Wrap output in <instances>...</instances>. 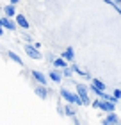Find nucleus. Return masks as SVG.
<instances>
[{"label": "nucleus", "mask_w": 121, "mask_h": 125, "mask_svg": "<svg viewBox=\"0 0 121 125\" xmlns=\"http://www.w3.org/2000/svg\"><path fill=\"white\" fill-rule=\"evenodd\" d=\"M61 95H62V98H64L68 104H75V105H84V100L80 98L78 95H75V93H71L70 89H66V88H62L61 89Z\"/></svg>", "instance_id": "f257e3e1"}, {"label": "nucleus", "mask_w": 121, "mask_h": 125, "mask_svg": "<svg viewBox=\"0 0 121 125\" xmlns=\"http://www.w3.org/2000/svg\"><path fill=\"white\" fill-rule=\"evenodd\" d=\"M91 105L96 107V109L105 111V113H114V104L112 102H107V100H94Z\"/></svg>", "instance_id": "f03ea898"}, {"label": "nucleus", "mask_w": 121, "mask_h": 125, "mask_svg": "<svg viewBox=\"0 0 121 125\" xmlns=\"http://www.w3.org/2000/svg\"><path fill=\"white\" fill-rule=\"evenodd\" d=\"M77 95L84 100V105H89L91 104L89 98H87V88H85L84 84H80V82H77Z\"/></svg>", "instance_id": "7ed1b4c3"}, {"label": "nucleus", "mask_w": 121, "mask_h": 125, "mask_svg": "<svg viewBox=\"0 0 121 125\" xmlns=\"http://www.w3.org/2000/svg\"><path fill=\"white\" fill-rule=\"evenodd\" d=\"M25 52H27L28 57H32V59H41V52H39V48H36L34 45L25 43Z\"/></svg>", "instance_id": "20e7f679"}, {"label": "nucleus", "mask_w": 121, "mask_h": 125, "mask_svg": "<svg viewBox=\"0 0 121 125\" xmlns=\"http://www.w3.org/2000/svg\"><path fill=\"white\" fill-rule=\"evenodd\" d=\"M2 27H5V29H9V31H14L16 29V21H13L11 18H7V16H4L2 18Z\"/></svg>", "instance_id": "39448f33"}, {"label": "nucleus", "mask_w": 121, "mask_h": 125, "mask_svg": "<svg viewBox=\"0 0 121 125\" xmlns=\"http://www.w3.org/2000/svg\"><path fill=\"white\" fill-rule=\"evenodd\" d=\"M118 123H119V120L114 113H109V116L103 120V125H118Z\"/></svg>", "instance_id": "423d86ee"}, {"label": "nucleus", "mask_w": 121, "mask_h": 125, "mask_svg": "<svg viewBox=\"0 0 121 125\" xmlns=\"http://www.w3.org/2000/svg\"><path fill=\"white\" fill-rule=\"evenodd\" d=\"M16 25L23 27V29H28V20L25 18V14H16Z\"/></svg>", "instance_id": "0eeeda50"}, {"label": "nucleus", "mask_w": 121, "mask_h": 125, "mask_svg": "<svg viewBox=\"0 0 121 125\" xmlns=\"http://www.w3.org/2000/svg\"><path fill=\"white\" fill-rule=\"evenodd\" d=\"M32 77L36 79L37 82H41V84H47V77H45L41 72H37V70H32Z\"/></svg>", "instance_id": "6e6552de"}, {"label": "nucleus", "mask_w": 121, "mask_h": 125, "mask_svg": "<svg viewBox=\"0 0 121 125\" xmlns=\"http://www.w3.org/2000/svg\"><path fill=\"white\" fill-rule=\"evenodd\" d=\"M4 13H5V16H7V18H11V16H16V7L14 5H5L4 7Z\"/></svg>", "instance_id": "1a4fd4ad"}, {"label": "nucleus", "mask_w": 121, "mask_h": 125, "mask_svg": "<svg viewBox=\"0 0 121 125\" xmlns=\"http://www.w3.org/2000/svg\"><path fill=\"white\" fill-rule=\"evenodd\" d=\"M73 57H75V54H73V48L70 47V48H66L64 52H62V59H66V61H73Z\"/></svg>", "instance_id": "9d476101"}, {"label": "nucleus", "mask_w": 121, "mask_h": 125, "mask_svg": "<svg viewBox=\"0 0 121 125\" xmlns=\"http://www.w3.org/2000/svg\"><path fill=\"white\" fill-rule=\"evenodd\" d=\"M50 79H52L54 82H61V81H62V73L57 72V70H52V72H50Z\"/></svg>", "instance_id": "9b49d317"}, {"label": "nucleus", "mask_w": 121, "mask_h": 125, "mask_svg": "<svg viewBox=\"0 0 121 125\" xmlns=\"http://www.w3.org/2000/svg\"><path fill=\"white\" fill-rule=\"evenodd\" d=\"M91 86L96 88V89H105V82H102V81H98V79H93V82H91Z\"/></svg>", "instance_id": "f8f14e48"}, {"label": "nucleus", "mask_w": 121, "mask_h": 125, "mask_svg": "<svg viewBox=\"0 0 121 125\" xmlns=\"http://www.w3.org/2000/svg\"><path fill=\"white\" fill-rule=\"evenodd\" d=\"M54 64H55L57 68H68V61H66V59H62V57H59V59H55V61H54Z\"/></svg>", "instance_id": "ddd939ff"}, {"label": "nucleus", "mask_w": 121, "mask_h": 125, "mask_svg": "<svg viewBox=\"0 0 121 125\" xmlns=\"http://www.w3.org/2000/svg\"><path fill=\"white\" fill-rule=\"evenodd\" d=\"M9 59H13L14 62H18V64H23V61H21V57L18 54H14V52H9Z\"/></svg>", "instance_id": "4468645a"}, {"label": "nucleus", "mask_w": 121, "mask_h": 125, "mask_svg": "<svg viewBox=\"0 0 121 125\" xmlns=\"http://www.w3.org/2000/svg\"><path fill=\"white\" fill-rule=\"evenodd\" d=\"M36 95H37V96H41V98H47V95H48V93H47V89H45L43 86H39V88H36Z\"/></svg>", "instance_id": "2eb2a0df"}, {"label": "nucleus", "mask_w": 121, "mask_h": 125, "mask_svg": "<svg viewBox=\"0 0 121 125\" xmlns=\"http://www.w3.org/2000/svg\"><path fill=\"white\" fill-rule=\"evenodd\" d=\"M64 115H66V116H75V109H73L71 104H68V105L64 107Z\"/></svg>", "instance_id": "dca6fc26"}, {"label": "nucleus", "mask_w": 121, "mask_h": 125, "mask_svg": "<svg viewBox=\"0 0 121 125\" xmlns=\"http://www.w3.org/2000/svg\"><path fill=\"white\" fill-rule=\"evenodd\" d=\"M71 73H73V68H64L62 75H64V77H71Z\"/></svg>", "instance_id": "f3484780"}, {"label": "nucleus", "mask_w": 121, "mask_h": 125, "mask_svg": "<svg viewBox=\"0 0 121 125\" xmlns=\"http://www.w3.org/2000/svg\"><path fill=\"white\" fill-rule=\"evenodd\" d=\"M114 96H116V98H121V89H114Z\"/></svg>", "instance_id": "a211bd4d"}, {"label": "nucleus", "mask_w": 121, "mask_h": 125, "mask_svg": "<svg viewBox=\"0 0 121 125\" xmlns=\"http://www.w3.org/2000/svg\"><path fill=\"white\" fill-rule=\"evenodd\" d=\"M18 2H20V0H9V4H11V5H16Z\"/></svg>", "instance_id": "6ab92c4d"}, {"label": "nucleus", "mask_w": 121, "mask_h": 125, "mask_svg": "<svg viewBox=\"0 0 121 125\" xmlns=\"http://www.w3.org/2000/svg\"><path fill=\"white\" fill-rule=\"evenodd\" d=\"M112 2H114V4H118L119 7H121V0H112Z\"/></svg>", "instance_id": "aec40b11"}, {"label": "nucleus", "mask_w": 121, "mask_h": 125, "mask_svg": "<svg viewBox=\"0 0 121 125\" xmlns=\"http://www.w3.org/2000/svg\"><path fill=\"white\" fill-rule=\"evenodd\" d=\"M2 34H4V29H2V25H0V36H2Z\"/></svg>", "instance_id": "412c9836"}, {"label": "nucleus", "mask_w": 121, "mask_h": 125, "mask_svg": "<svg viewBox=\"0 0 121 125\" xmlns=\"http://www.w3.org/2000/svg\"><path fill=\"white\" fill-rule=\"evenodd\" d=\"M0 25H2V18H0Z\"/></svg>", "instance_id": "4be33fe9"}]
</instances>
